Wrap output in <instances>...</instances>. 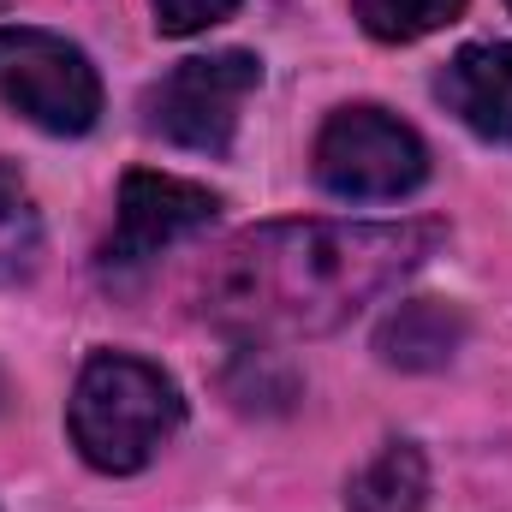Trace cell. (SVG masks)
Returning <instances> with one entry per match:
<instances>
[{"mask_svg": "<svg viewBox=\"0 0 512 512\" xmlns=\"http://www.w3.org/2000/svg\"><path fill=\"white\" fill-rule=\"evenodd\" d=\"M441 221H286L239 233L203 274V316L239 340H298L352 322L441 245Z\"/></svg>", "mask_w": 512, "mask_h": 512, "instance_id": "obj_1", "label": "cell"}, {"mask_svg": "<svg viewBox=\"0 0 512 512\" xmlns=\"http://www.w3.org/2000/svg\"><path fill=\"white\" fill-rule=\"evenodd\" d=\"M179 417H185V399H179L173 376H161L155 364H143L131 352H96L78 370L72 405H66L72 447L108 477L143 471L173 441Z\"/></svg>", "mask_w": 512, "mask_h": 512, "instance_id": "obj_2", "label": "cell"}, {"mask_svg": "<svg viewBox=\"0 0 512 512\" xmlns=\"http://www.w3.org/2000/svg\"><path fill=\"white\" fill-rule=\"evenodd\" d=\"M0 102L54 137H78L102 114V78L78 42L36 24H0Z\"/></svg>", "mask_w": 512, "mask_h": 512, "instance_id": "obj_3", "label": "cell"}, {"mask_svg": "<svg viewBox=\"0 0 512 512\" xmlns=\"http://www.w3.org/2000/svg\"><path fill=\"white\" fill-rule=\"evenodd\" d=\"M316 179L346 203H387L429 179V149L387 108H334L316 137Z\"/></svg>", "mask_w": 512, "mask_h": 512, "instance_id": "obj_4", "label": "cell"}, {"mask_svg": "<svg viewBox=\"0 0 512 512\" xmlns=\"http://www.w3.org/2000/svg\"><path fill=\"white\" fill-rule=\"evenodd\" d=\"M256 84H262V60L245 48L179 60L167 78H155L143 90V126L179 149L221 155L239 131V114H245Z\"/></svg>", "mask_w": 512, "mask_h": 512, "instance_id": "obj_5", "label": "cell"}, {"mask_svg": "<svg viewBox=\"0 0 512 512\" xmlns=\"http://www.w3.org/2000/svg\"><path fill=\"white\" fill-rule=\"evenodd\" d=\"M221 197L209 185H191V179H173V173H126L120 179V215H114V233L102 245V274H131L143 262L203 233L215 221Z\"/></svg>", "mask_w": 512, "mask_h": 512, "instance_id": "obj_6", "label": "cell"}, {"mask_svg": "<svg viewBox=\"0 0 512 512\" xmlns=\"http://www.w3.org/2000/svg\"><path fill=\"white\" fill-rule=\"evenodd\" d=\"M435 96L447 102V114H459L477 137L512 143V42L459 48V54L441 66Z\"/></svg>", "mask_w": 512, "mask_h": 512, "instance_id": "obj_7", "label": "cell"}, {"mask_svg": "<svg viewBox=\"0 0 512 512\" xmlns=\"http://www.w3.org/2000/svg\"><path fill=\"white\" fill-rule=\"evenodd\" d=\"M465 340V316L453 304H435V298H411L399 304L376 334V352H382L393 370H441Z\"/></svg>", "mask_w": 512, "mask_h": 512, "instance_id": "obj_8", "label": "cell"}, {"mask_svg": "<svg viewBox=\"0 0 512 512\" xmlns=\"http://www.w3.org/2000/svg\"><path fill=\"white\" fill-rule=\"evenodd\" d=\"M429 495V465L411 441H393L382 447L346 489V507L352 512H423Z\"/></svg>", "mask_w": 512, "mask_h": 512, "instance_id": "obj_9", "label": "cell"}, {"mask_svg": "<svg viewBox=\"0 0 512 512\" xmlns=\"http://www.w3.org/2000/svg\"><path fill=\"white\" fill-rule=\"evenodd\" d=\"M36 262H42V215H36V197L0 161V286L30 280Z\"/></svg>", "mask_w": 512, "mask_h": 512, "instance_id": "obj_10", "label": "cell"}, {"mask_svg": "<svg viewBox=\"0 0 512 512\" xmlns=\"http://www.w3.org/2000/svg\"><path fill=\"white\" fill-rule=\"evenodd\" d=\"M459 12H465V0H352V18L376 42H423L441 24H453Z\"/></svg>", "mask_w": 512, "mask_h": 512, "instance_id": "obj_11", "label": "cell"}, {"mask_svg": "<svg viewBox=\"0 0 512 512\" xmlns=\"http://www.w3.org/2000/svg\"><path fill=\"white\" fill-rule=\"evenodd\" d=\"M239 0H155V24L161 36H197L209 24H221Z\"/></svg>", "mask_w": 512, "mask_h": 512, "instance_id": "obj_12", "label": "cell"}, {"mask_svg": "<svg viewBox=\"0 0 512 512\" xmlns=\"http://www.w3.org/2000/svg\"><path fill=\"white\" fill-rule=\"evenodd\" d=\"M507 12H512V0H507Z\"/></svg>", "mask_w": 512, "mask_h": 512, "instance_id": "obj_13", "label": "cell"}]
</instances>
